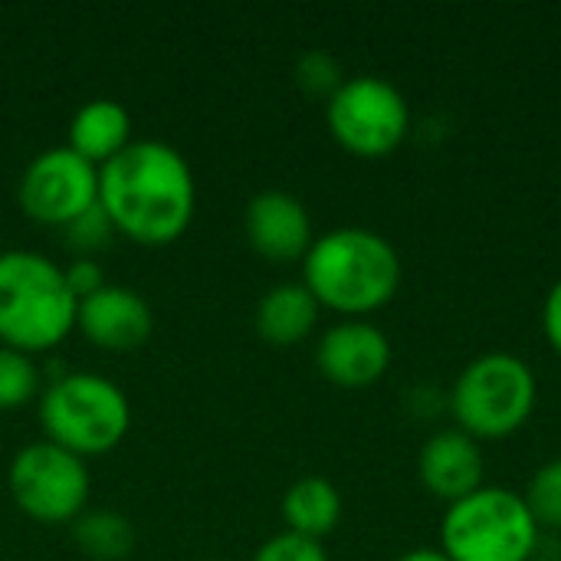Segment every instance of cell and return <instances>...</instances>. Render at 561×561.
Returning a JSON list of instances; mask_svg holds the SVG:
<instances>
[{
	"instance_id": "obj_5",
	"label": "cell",
	"mask_w": 561,
	"mask_h": 561,
	"mask_svg": "<svg viewBox=\"0 0 561 561\" xmlns=\"http://www.w3.org/2000/svg\"><path fill=\"white\" fill-rule=\"evenodd\" d=\"M542 536L523 493L490 483L440 519V552L450 561H536Z\"/></svg>"
},
{
	"instance_id": "obj_7",
	"label": "cell",
	"mask_w": 561,
	"mask_h": 561,
	"mask_svg": "<svg viewBox=\"0 0 561 561\" xmlns=\"http://www.w3.org/2000/svg\"><path fill=\"white\" fill-rule=\"evenodd\" d=\"M332 138L355 158H388L411 131V105L404 92L381 76H352L325 102Z\"/></svg>"
},
{
	"instance_id": "obj_17",
	"label": "cell",
	"mask_w": 561,
	"mask_h": 561,
	"mask_svg": "<svg viewBox=\"0 0 561 561\" xmlns=\"http://www.w3.org/2000/svg\"><path fill=\"white\" fill-rule=\"evenodd\" d=\"M72 542L92 561H122L135 552V526L112 510H85L69 523Z\"/></svg>"
},
{
	"instance_id": "obj_13",
	"label": "cell",
	"mask_w": 561,
	"mask_h": 561,
	"mask_svg": "<svg viewBox=\"0 0 561 561\" xmlns=\"http://www.w3.org/2000/svg\"><path fill=\"white\" fill-rule=\"evenodd\" d=\"M417 477L424 483V490L434 500H444L447 506L477 493L486 477V457L480 440H473L470 434L447 427L437 431L424 440L421 457H417Z\"/></svg>"
},
{
	"instance_id": "obj_2",
	"label": "cell",
	"mask_w": 561,
	"mask_h": 561,
	"mask_svg": "<svg viewBox=\"0 0 561 561\" xmlns=\"http://www.w3.org/2000/svg\"><path fill=\"white\" fill-rule=\"evenodd\" d=\"M401 256L388 237L368 227H335L302 256V286L316 302L345 319L385 309L401 289Z\"/></svg>"
},
{
	"instance_id": "obj_26",
	"label": "cell",
	"mask_w": 561,
	"mask_h": 561,
	"mask_svg": "<svg viewBox=\"0 0 561 561\" xmlns=\"http://www.w3.org/2000/svg\"><path fill=\"white\" fill-rule=\"evenodd\" d=\"M204 561H224V559H204Z\"/></svg>"
},
{
	"instance_id": "obj_21",
	"label": "cell",
	"mask_w": 561,
	"mask_h": 561,
	"mask_svg": "<svg viewBox=\"0 0 561 561\" xmlns=\"http://www.w3.org/2000/svg\"><path fill=\"white\" fill-rule=\"evenodd\" d=\"M62 233H66V247H69L76 256H92L95 250H102V247L112 243L115 227H112V220L105 217V210L95 204V207L85 210L79 220H72Z\"/></svg>"
},
{
	"instance_id": "obj_3",
	"label": "cell",
	"mask_w": 561,
	"mask_h": 561,
	"mask_svg": "<svg viewBox=\"0 0 561 561\" xmlns=\"http://www.w3.org/2000/svg\"><path fill=\"white\" fill-rule=\"evenodd\" d=\"M79 302L62 266L36 250L0 253V345L23 355L56 348L76 329Z\"/></svg>"
},
{
	"instance_id": "obj_14",
	"label": "cell",
	"mask_w": 561,
	"mask_h": 561,
	"mask_svg": "<svg viewBox=\"0 0 561 561\" xmlns=\"http://www.w3.org/2000/svg\"><path fill=\"white\" fill-rule=\"evenodd\" d=\"M66 135H69L66 148H72L79 158H85L95 168L108 164L115 154H122L135 141L131 138V115L115 99H92V102H85L72 115Z\"/></svg>"
},
{
	"instance_id": "obj_4",
	"label": "cell",
	"mask_w": 561,
	"mask_h": 561,
	"mask_svg": "<svg viewBox=\"0 0 561 561\" xmlns=\"http://www.w3.org/2000/svg\"><path fill=\"white\" fill-rule=\"evenodd\" d=\"M539 404V378L533 365L513 352H486L473 358L447 394L457 431L473 440H503L523 431Z\"/></svg>"
},
{
	"instance_id": "obj_22",
	"label": "cell",
	"mask_w": 561,
	"mask_h": 561,
	"mask_svg": "<svg viewBox=\"0 0 561 561\" xmlns=\"http://www.w3.org/2000/svg\"><path fill=\"white\" fill-rule=\"evenodd\" d=\"M250 561H329L322 542L296 536V533H279L266 539Z\"/></svg>"
},
{
	"instance_id": "obj_1",
	"label": "cell",
	"mask_w": 561,
	"mask_h": 561,
	"mask_svg": "<svg viewBox=\"0 0 561 561\" xmlns=\"http://www.w3.org/2000/svg\"><path fill=\"white\" fill-rule=\"evenodd\" d=\"M99 207L112 220L115 233L131 243H178L197 210L194 171L168 141H131L99 168Z\"/></svg>"
},
{
	"instance_id": "obj_6",
	"label": "cell",
	"mask_w": 561,
	"mask_h": 561,
	"mask_svg": "<svg viewBox=\"0 0 561 561\" xmlns=\"http://www.w3.org/2000/svg\"><path fill=\"white\" fill-rule=\"evenodd\" d=\"M39 427L49 444L89 460L112 454L128 427V394L102 375H59L39 394Z\"/></svg>"
},
{
	"instance_id": "obj_12",
	"label": "cell",
	"mask_w": 561,
	"mask_h": 561,
	"mask_svg": "<svg viewBox=\"0 0 561 561\" xmlns=\"http://www.w3.org/2000/svg\"><path fill=\"white\" fill-rule=\"evenodd\" d=\"M76 329L102 352H135L151 339L154 312L135 289L108 283L79 302Z\"/></svg>"
},
{
	"instance_id": "obj_10",
	"label": "cell",
	"mask_w": 561,
	"mask_h": 561,
	"mask_svg": "<svg viewBox=\"0 0 561 561\" xmlns=\"http://www.w3.org/2000/svg\"><path fill=\"white\" fill-rule=\"evenodd\" d=\"M391 339L368 319H342L322 332L316 368L335 388H371L391 368Z\"/></svg>"
},
{
	"instance_id": "obj_18",
	"label": "cell",
	"mask_w": 561,
	"mask_h": 561,
	"mask_svg": "<svg viewBox=\"0 0 561 561\" xmlns=\"http://www.w3.org/2000/svg\"><path fill=\"white\" fill-rule=\"evenodd\" d=\"M43 378L33 362V355H23L16 348L0 345V411L26 408L43 394Z\"/></svg>"
},
{
	"instance_id": "obj_11",
	"label": "cell",
	"mask_w": 561,
	"mask_h": 561,
	"mask_svg": "<svg viewBox=\"0 0 561 561\" xmlns=\"http://www.w3.org/2000/svg\"><path fill=\"white\" fill-rule=\"evenodd\" d=\"M243 230L256 256L270 263H302L316 230L306 204L289 191H260L243 210Z\"/></svg>"
},
{
	"instance_id": "obj_8",
	"label": "cell",
	"mask_w": 561,
	"mask_h": 561,
	"mask_svg": "<svg viewBox=\"0 0 561 561\" xmlns=\"http://www.w3.org/2000/svg\"><path fill=\"white\" fill-rule=\"evenodd\" d=\"M7 490L13 506L33 523L69 526L85 513L92 483L82 457L43 437L16 450L7 470Z\"/></svg>"
},
{
	"instance_id": "obj_23",
	"label": "cell",
	"mask_w": 561,
	"mask_h": 561,
	"mask_svg": "<svg viewBox=\"0 0 561 561\" xmlns=\"http://www.w3.org/2000/svg\"><path fill=\"white\" fill-rule=\"evenodd\" d=\"M62 276H66L69 293L76 296V302H82V299H89L92 293H99L102 286H108L105 270L99 266L95 256H76L69 266H62Z\"/></svg>"
},
{
	"instance_id": "obj_20",
	"label": "cell",
	"mask_w": 561,
	"mask_h": 561,
	"mask_svg": "<svg viewBox=\"0 0 561 561\" xmlns=\"http://www.w3.org/2000/svg\"><path fill=\"white\" fill-rule=\"evenodd\" d=\"M348 76L342 72V62L329 49H309L296 62V85L312 99H332Z\"/></svg>"
},
{
	"instance_id": "obj_25",
	"label": "cell",
	"mask_w": 561,
	"mask_h": 561,
	"mask_svg": "<svg viewBox=\"0 0 561 561\" xmlns=\"http://www.w3.org/2000/svg\"><path fill=\"white\" fill-rule=\"evenodd\" d=\"M398 561H450L440 549H427V546H421V549H411V552H404Z\"/></svg>"
},
{
	"instance_id": "obj_16",
	"label": "cell",
	"mask_w": 561,
	"mask_h": 561,
	"mask_svg": "<svg viewBox=\"0 0 561 561\" xmlns=\"http://www.w3.org/2000/svg\"><path fill=\"white\" fill-rule=\"evenodd\" d=\"M286 533L322 542L342 523V493L325 477H302L283 496Z\"/></svg>"
},
{
	"instance_id": "obj_19",
	"label": "cell",
	"mask_w": 561,
	"mask_h": 561,
	"mask_svg": "<svg viewBox=\"0 0 561 561\" xmlns=\"http://www.w3.org/2000/svg\"><path fill=\"white\" fill-rule=\"evenodd\" d=\"M523 500L546 536H561V457L542 463L533 473Z\"/></svg>"
},
{
	"instance_id": "obj_24",
	"label": "cell",
	"mask_w": 561,
	"mask_h": 561,
	"mask_svg": "<svg viewBox=\"0 0 561 561\" xmlns=\"http://www.w3.org/2000/svg\"><path fill=\"white\" fill-rule=\"evenodd\" d=\"M542 332H546L549 348L561 358V279L552 283V289L542 302Z\"/></svg>"
},
{
	"instance_id": "obj_15",
	"label": "cell",
	"mask_w": 561,
	"mask_h": 561,
	"mask_svg": "<svg viewBox=\"0 0 561 561\" xmlns=\"http://www.w3.org/2000/svg\"><path fill=\"white\" fill-rule=\"evenodd\" d=\"M322 306L302 283H279L256 302V335L273 348H293L306 342L319 325Z\"/></svg>"
},
{
	"instance_id": "obj_9",
	"label": "cell",
	"mask_w": 561,
	"mask_h": 561,
	"mask_svg": "<svg viewBox=\"0 0 561 561\" xmlns=\"http://www.w3.org/2000/svg\"><path fill=\"white\" fill-rule=\"evenodd\" d=\"M16 201L30 220L66 230L99 204V168L66 145L46 148L23 168Z\"/></svg>"
}]
</instances>
